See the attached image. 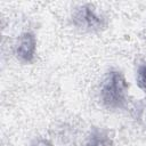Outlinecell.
<instances>
[{"label":"cell","instance_id":"cell-1","mask_svg":"<svg viewBox=\"0 0 146 146\" xmlns=\"http://www.w3.org/2000/svg\"><path fill=\"white\" fill-rule=\"evenodd\" d=\"M128 92V82L117 72H112L100 87V99L107 106H120L124 103Z\"/></svg>","mask_w":146,"mask_h":146},{"label":"cell","instance_id":"cell-2","mask_svg":"<svg viewBox=\"0 0 146 146\" xmlns=\"http://www.w3.org/2000/svg\"><path fill=\"white\" fill-rule=\"evenodd\" d=\"M35 39L30 33H24L19 36L18 42L16 44V54L23 60H31L35 54Z\"/></svg>","mask_w":146,"mask_h":146},{"label":"cell","instance_id":"cell-3","mask_svg":"<svg viewBox=\"0 0 146 146\" xmlns=\"http://www.w3.org/2000/svg\"><path fill=\"white\" fill-rule=\"evenodd\" d=\"M138 81L140 87L146 91V67L141 68L139 72V76H138Z\"/></svg>","mask_w":146,"mask_h":146},{"label":"cell","instance_id":"cell-4","mask_svg":"<svg viewBox=\"0 0 146 146\" xmlns=\"http://www.w3.org/2000/svg\"><path fill=\"white\" fill-rule=\"evenodd\" d=\"M35 146H51V144L47 140H38Z\"/></svg>","mask_w":146,"mask_h":146}]
</instances>
